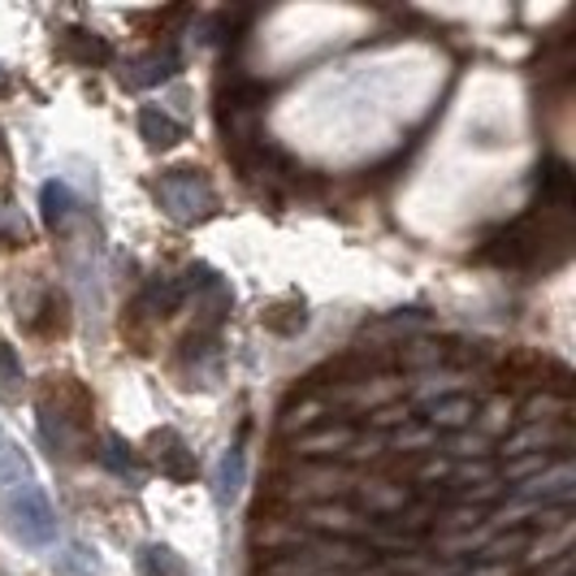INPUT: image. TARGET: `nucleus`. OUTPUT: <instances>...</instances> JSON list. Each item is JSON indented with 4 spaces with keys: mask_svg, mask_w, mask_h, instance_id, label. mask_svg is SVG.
Segmentation results:
<instances>
[{
    "mask_svg": "<svg viewBox=\"0 0 576 576\" xmlns=\"http://www.w3.org/2000/svg\"><path fill=\"white\" fill-rule=\"evenodd\" d=\"M4 533L18 542V546H31V551H44L57 542V512L49 503V490L26 481L18 486L13 494H4Z\"/></svg>",
    "mask_w": 576,
    "mask_h": 576,
    "instance_id": "1",
    "label": "nucleus"
},
{
    "mask_svg": "<svg viewBox=\"0 0 576 576\" xmlns=\"http://www.w3.org/2000/svg\"><path fill=\"white\" fill-rule=\"evenodd\" d=\"M139 126H143V135H148V143H152V148H170L173 139L182 135V126L170 121L166 114H157V109H143Z\"/></svg>",
    "mask_w": 576,
    "mask_h": 576,
    "instance_id": "6",
    "label": "nucleus"
},
{
    "mask_svg": "<svg viewBox=\"0 0 576 576\" xmlns=\"http://www.w3.org/2000/svg\"><path fill=\"white\" fill-rule=\"evenodd\" d=\"M44 204H49V222L57 226L61 217L70 213V191H65V186H57V182H49V186H44Z\"/></svg>",
    "mask_w": 576,
    "mask_h": 576,
    "instance_id": "8",
    "label": "nucleus"
},
{
    "mask_svg": "<svg viewBox=\"0 0 576 576\" xmlns=\"http://www.w3.org/2000/svg\"><path fill=\"white\" fill-rule=\"evenodd\" d=\"M161 204L170 209V217L191 222V217H204L213 209V191H209L204 178H195L191 170H178L161 182Z\"/></svg>",
    "mask_w": 576,
    "mask_h": 576,
    "instance_id": "2",
    "label": "nucleus"
},
{
    "mask_svg": "<svg viewBox=\"0 0 576 576\" xmlns=\"http://www.w3.org/2000/svg\"><path fill=\"white\" fill-rule=\"evenodd\" d=\"M238 490H243V451L231 447L222 463H217V486H213V499H217V508H231L234 499H238Z\"/></svg>",
    "mask_w": 576,
    "mask_h": 576,
    "instance_id": "4",
    "label": "nucleus"
},
{
    "mask_svg": "<svg viewBox=\"0 0 576 576\" xmlns=\"http://www.w3.org/2000/svg\"><path fill=\"white\" fill-rule=\"evenodd\" d=\"M31 481V463L26 456L18 451V442L4 434V425H0V499L4 494H13L18 486H26Z\"/></svg>",
    "mask_w": 576,
    "mask_h": 576,
    "instance_id": "3",
    "label": "nucleus"
},
{
    "mask_svg": "<svg viewBox=\"0 0 576 576\" xmlns=\"http://www.w3.org/2000/svg\"><path fill=\"white\" fill-rule=\"evenodd\" d=\"M96 551L92 546H83V542H70L65 551L53 555V573L57 576H96Z\"/></svg>",
    "mask_w": 576,
    "mask_h": 576,
    "instance_id": "5",
    "label": "nucleus"
},
{
    "mask_svg": "<svg viewBox=\"0 0 576 576\" xmlns=\"http://www.w3.org/2000/svg\"><path fill=\"white\" fill-rule=\"evenodd\" d=\"M22 360L9 343H0V395H18L22 386Z\"/></svg>",
    "mask_w": 576,
    "mask_h": 576,
    "instance_id": "7",
    "label": "nucleus"
}]
</instances>
